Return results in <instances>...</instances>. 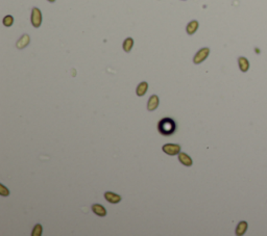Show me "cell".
Masks as SVG:
<instances>
[{"mask_svg": "<svg viewBox=\"0 0 267 236\" xmlns=\"http://www.w3.org/2000/svg\"><path fill=\"white\" fill-rule=\"evenodd\" d=\"M178 160H180L181 163L184 164L185 167H191L193 164L192 158H191L188 154L184 153V152H180V154H178Z\"/></svg>", "mask_w": 267, "mask_h": 236, "instance_id": "obj_6", "label": "cell"}, {"mask_svg": "<svg viewBox=\"0 0 267 236\" xmlns=\"http://www.w3.org/2000/svg\"><path fill=\"white\" fill-rule=\"evenodd\" d=\"M176 122L171 118H163L158 123V131L163 136H171L176 132Z\"/></svg>", "mask_w": 267, "mask_h": 236, "instance_id": "obj_1", "label": "cell"}, {"mask_svg": "<svg viewBox=\"0 0 267 236\" xmlns=\"http://www.w3.org/2000/svg\"><path fill=\"white\" fill-rule=\"evenodd\" d=\"M0 196H2V197L10 196V190H8V188H6L3 184H0Z\"/></svg>", "mask_w": 267, "mask_h": 236, "instance_id": "obj_17", "label": "cell"}, {"mask_svg": "<svg viewBox=\"0 0 267 236\" xmlns=\"http://www.w3.org/2000/svg\"><path fill=\"white\" fill-rule=\"evenodd\" d=\"M159 104H160V99H159V97H158L157 95H152L151 97L148 99L147 109L149 110V111H153V110H155L158 108Z\"/></svg>", "mask_w": 267, "mask_h": 236, "instance_id": "obj_5", "label": "cell"}, {"mask_svg": "<svg viewBox=\"0 0 267 236\" xmlns=\"http://www.w3.org/2000/svg\"><path fill=\"white\" fill-rule=\"evenodd\" d=\"M148 90V83L146 81H142L141 83H139V85L137 87V90H136V93L139 97H142L146 94Z\"/></svg>", "mask_w": 267, "mask_h": 236, "instance_id": "obj_11", "label": "cell"}, {"mask_svg": "<svg viewBox=\"0 0 267 236\" xmlns=\"http://www.w3.org/2000/svg\"><path fill=\"white\" fill-rule=\"evenodd\" d=\"M197 28H198V22L196 20H193V21H191V22L188 23L186 31H187L188 35H193V33H195V31L197 30Z\"/></svg>", "mask_w": 267, "mask_h": 236, "instance_id": "obj_13", "label": "cell"}, {"mask_svg": "<svg viewBox=\"0 0 267 236\" xmlns=\"http://www.w3.org/2000/svg\"><path fill=\"white\" fill-rule=\"evenodd\" d=\"M30 42V39H29V35H23L22 37L18 40L17 44H16V46H17L18 49H23V48H25L26 46L29 44Z\"/></svg>", "mask_w": 267, "mask_h": 236, "instance_id": "obj_10", "label": "cell"}, {"mask_svg": "<svg viewBox=\"0 0 267 236\" xmlns=\"http://www.w3.org/2000/svg\"><path fill=\"white\" fill-rule=\"evenodd\" d=\"M43 233V227L40 224H37L33 229V232H31V235L33 236H41Z\"/></svg>", "mask_w": 267, "mask_h": 236, "instance_id": "obj_15", "label": "cell"}, {"mask_svg": "<svg viewBox=\"0 0 267 236\" xmlns=\"http://www.w3.org/2000/svg\"><path fill=\"white\" fill-rule=\"evenodd\" d=\"M238 65H239L240 70H241L242 72H247L248 69H250V62L243 56L238 58Z\"/></svg>", "mask_w": 267, "mask_h": 236, "instance_id": "obj_12", "label": "cell"}, {"mask_svg": "<svg viewBox=\"0 0 267 236\" xmlns=\"http://www.w3.org/2000/svg\"><path fill=\"white\" fill-rule=\"evenodd\" d=\"M41 23H42V14L41 10L38 8H33L31 12V24L33 27H40Z\"/></svg>", "mask_w": 267, "mask_h": 236, "instance_id": "obj_4", "label": "cell"}, {"mask_svg": "<svg viewBox=\"0 0 267 236\" xmlns=\"http://www.w3.org/2000/svg\"><path fill=\"white\" fill-rule=\"evenodd\" d=\"M48 1H49V2H54L55 0H48Z\"/></svg>", "mask_w": 267, "mask_h": 236, "instance_id": "obj_18", "label": "cell"}, {"mask_svg": "<svg viewBox=\"0 0 267 236\" xmlns=\"http://www.w3.org/2000/svg\"><path fill=\"white\" fill-rule=\"evenodd\" d=\"M105 198L109 203L112 204H117L121 201V197L119 194H115V192H111V191H107L105 194Z\"/></svg>", "mask_w": 267, "mask_h": 236, "instance_id": "obj_7", "label": "cell"}, {"mask_svg": "<svg viewBox=\"0 0 267 236\" xmlns=\"http://www.w3.org/2000/svg\"><path fill=\"white\" fill-rule=\"evenodd\" d=\"M3 25L4 26H6V27H10V26H12L13 23H14V18L12 17V16H5L4 18H3Z\"/></svg>", "mask_w": 267, "mask_h": 236, "instance_id": "obj_16", "label": "cell"}, {"mask_svg": "<svg viewBox=\"0 0 267 236\" xmlns=\"http://www.w3.org/2000/svg\"><path fill=\"white\" fill-rule=\"evenodd\" d=\"M210 54V49L209 48H201L196 54H195L194 58H193V62L195 65H199L200 62L207 60V57Z\"/></svg>", "mask_w": 267, "mask_h": 236, "instance_id": "obj_3", "label": "cell"}, {"mask_svg": "<svg viewBox=\"0 0 267 236\" xmlns=\"http://www.w3.org/2000/svg\"><path fill=\"white\" fill-rule=\"evenodd\" d=\"M132 46H134V40H132V37L125 39V41L123 42V50H124L125 52H130V50H132Z\"/></svg>", "mask_w": 267, "mask_h": 236, "instance_id": "obj_14", "label": "cell"}, {"mask_svg": "<svg viewBox=\"0 0 267 236\" xmlns=\"http://www.w3.org/2000/svg\"><path fill=\"white\" fill-rule=\"evenodd\" d=\"M92 211L98 216H105L107 215V209L101 204H93Z\"/></svg>", "mask_w": 267, "mask_h": 236, "instance_id": "obj_9", "label": "cell"}, {"mask_svg": "<svg viewBox=\"0 0 267 236\" xmlns=\"http://www.w3.org/2000/svg\"><path fill=\"white\" fill-rule=\"evenodd\" d=\"M247 228H248V224H247L245 221H241L240 223H238L237 227H236V235L238 236H242L245 234V232L247 231Z\"/></svg>", "mask_w": 267, "mask_h": 236, "instance_id": "obj_8", "label": "cell"}, {"mask_svg": "<svg viewBox=\"0 0 267 236\" xmlns=\"http://www.w3.org/2000/svg\"><path fill=\"white\" fill-rule=\"evenodd\" d=\"M162 150L165 154L170 155V156H175V155L180 154L181 146L177 144H166L162 147Z\"/></svg>", "mask_w": 267, "mask_h": 236, "instance_id": "obj_2", "label": "cell"}]
</instances>
